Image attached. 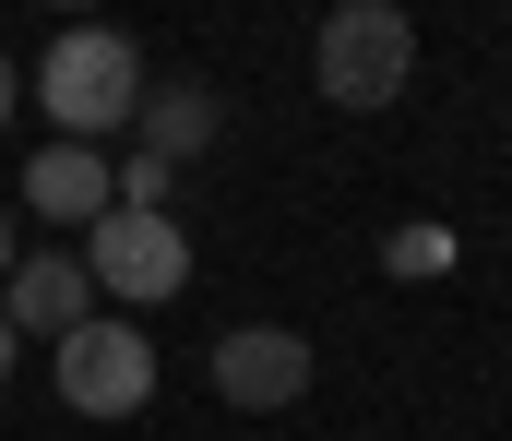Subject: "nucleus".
I'll use <instances>...</instances> for the list:
<instances>
[{
  "mask_svg": "<svg viewBox=\"0 0 512 441\" xmlns=\"http://www.w3.org/2000/svg\"><path fill=\"white\" fill-rule=\"evenodd\" d=\"M143 84H155V72H143V36H120V24H72V36H48V72H36V96H48L60 144L131 132Z\"/></svg>",
  "mask_w": 512,
  "mask_h": 441,
  "instance_id": "1",
  "label": "nucleus"
},
{
  "mask_svg": "<svg viewBox=\"0 0 512 441\" xmlns=\"http://www.w3.org/2000/svg\"><path fill=\"white\" fill-rule=\"evenodd\" d=\"M310 72H322L334 108H393V96L417 84V24H405L393 0H334L322 36H310Z\"/></svg>",
  "mask_w": 512,
  "mask_h": 441,
  "instance_id": "2",
  "label": "nucleus"
},
{
  "mask_svg": "<svg viewBox=\"0 0 512 441\" xmlns=\"http://www.w3.org/2000/svg\"><path fill=\"white\" fill-rule=\"evenodd\" d=\"M72 263H84V287L155 310V298L191 287V227H179V215H131V203H108V215L84 227V251H72Z\"/></svg>",
  "mask_w": 512,
  "mask_h": 441,
  "instance_id": "3",
  "label": "nucleus"
},
{
  "mask_svg": "<svg viewBox=\"0 0 512 441\" xmlns=\"http://www.w3.org/2000/svg\"><path fill=\"white\" fill-rule=\"evenodd\" d=\"M143 394H155L143 322H72L60 334V406L72 418H143Z\"/></svg>",
  "mask_w": 512,
  "mask_h": 441,
  "instance_id": "4",
  "label": "nucleus"
},
{
  "mask_svg": "<svg viewBox=\"0 0 512 441\" xmlns=\"http://www.w3.org/2000/svg\"><path fill=\"white\" fill-rule=\"evenodd\" d=\"M310 382H322V358H310L298 322H239V334H215V394H227L239 418H286Z\"/></svg>",
  "mask_w": 512,
  "mask_h": 441,
  "instance_id": "5",
  "label": "nucleus"
},
{
  "mask_svg": "<svg viewBox=\"0 0 512 441\" xmlns=\"http://www.w3.org/2000/svg\"><path fill=\"white\" fill-rule=\"evenodd\" d=\"M0 322H12V334H48V346H60L72 322H96L84 263H72V251H24V263L0 275Z\"/></svg>",
  "mask_w": 512,
  "mask_h": 441,
  "instance_id": "6",
  "label": "nucleus"
},
{
  "mask_svg": "<svg viewBox=\"0 0 512 441\" xmlns=\"http://www.w3.org/2000/svg\"><path fill=\"white\" fill-rule=\"evenodd\" d=\"M24 203H36L48 227H96L120 191H108V155H96V144H48L36 167H24Z\"/></svg>",
  "mask_w": 512,
  "mask_h": 441,
  "instance_id": "7",
  "label": "nucleus"
},
{
  "mask_svg": "<svg viewBox=\"0 0 512 441\" xmlns=\"http://www.w3.org/2000/svg\"><path fill=\"white\" fill-rule=\"evenodd\" d=\"M131 132L143 155H167V167H191V155L227 132V108H215V84H143V108H131Z\"/></svg>",
  "mask_w": 512,
  "mask_h": 441,
  "instance_id": "8",
  "label": "nucleus"
},
{
  "mask_svg": "<svg viewBox=\"0 0 512 441\" xmlns=\"http://www.w3.org/2000/svg\"><path fill=\"white\" fill-rule=\"evenodd\" d=\"M12 96H24V72H12V60H0V132H12Z\"/></svg>",
  "mask_w": 512,
  "mask_h": 441,
  "instance_id": "9",
  "label": "nucleus"
},
{
  "mask_svg": "<svg viewBox=\"0 0 512 441\" xmlns=\"http://www.w3.org/2000/svg\"><path fill=\"white\" fill-rule=\"evenodd\" d=\"M48 12H84V24H96V12H108V0H48Z\"/></svg>",
  "mask_w": 512,
  "mask_h": 441,
  "instance_id": "10",
  "label": "nucleus"
},
{
  "mask_svg": "<svg viewBox=\"0 0 512 441\" xmlns=\"http://www.w3.org/2000/svg\"><path fill=\"white\" fill-rule=\"evenodd\" d=\"M12 346H24V334H12V322H0V382H12Z\"/></svg>",
  "mask_w": 512,
  "mask_h": 441,
  "instance_id": "11",
  "label": "nucleus"
},
{
  "mask_svg": "<svg viewBox=\"0 0 512 441\" xmlns=\"http://www.w3.org/2000/svg\"><path fill=\"white\" fill-rule=\"evenodd\" d=\"M12 263H24V251H12V227H0V275H12Z\"/></svg>",
  "mask_w": 512,
  "mask_h": 441,
  "instance_id": "12",
  "label": "nucleus"
}]
</instances>
